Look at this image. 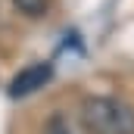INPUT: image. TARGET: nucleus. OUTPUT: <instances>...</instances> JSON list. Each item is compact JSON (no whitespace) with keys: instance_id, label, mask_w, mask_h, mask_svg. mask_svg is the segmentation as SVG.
Masks as SVG:
<instances>
[{"instance_id":"1","label":"nucleus","mask_w":134,"mask_h":134,"mask_svg":"<svg viewBox=\"0 0 134 134\" xmlns=\"http://www.w3.org/2000/svg\"><path fill=\"white\" fill-rule=\"evenodd\" d=\"M81 115L94 134H134V109L115 97H87Z\"/></svg>"},{"instance_id":"2","label":"nucleus","mask_w":134,"mask_h":134,"mask_svg":"<svg viewBox=\"0 0 134 134\" xmlns=\"http://www.w3.org/2000/svg\"><path fill=\"white\" fill-rule=\"evenodd\" d=\"M50 75H53L50 63H37V66L22 69V72L13 78V84H9V94H13V97H28V94H34L37 87H44V84L50 81Z\"/></svg>"},{"instance_id":"3","label":"nucleus","mask_w":134,"mask_h":134,"mask_svg":"<svg viewBox=\"0 0 134 134\" xmlns=\"http://www.w3.org/2000/svg\"><path fill=\"white\" fill-rule=\"evenodd\" d=\"M13 3L19 6V13H25V16H31V19L44 16L47 6H50V0H13Z\"/></svg>"}]
</instances>
